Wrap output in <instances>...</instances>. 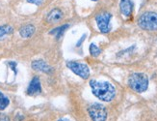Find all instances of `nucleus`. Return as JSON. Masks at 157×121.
<instances>
[{
	"label": "nucleus",
	"instance_id": "dca6fc26",
	"mask_svg": "<svg viewBox=\"0 0 157 121\" xmlns=\"http://www.w3.org/2000/svg\"><path fill=\"white\" fill-rule=\"evenodd\" d=\"M0 121H10V117L4 113H0Z\"/></svg>",
	"mask_w": 157,
	"mask_h": 121
},
{
	"label": "nucleus",
	"instance_id": "20e7f679",
	"mask_svg": "<svg viewBox=\"0 0 157 121\" xmlns=\"http://www.w3.org/2000/svg\"><path fill=\"white\" fill-rule=\"evenodd\" d=\"M67 66L71 71H72L75 75L83 79H87L90 77V69L84 63H80L77 61H67Z\"/></svg>",
	"mask_w": 157,
	"mask_h": 121
},
{
	"label": "nucleus",
	"instance_id": "423d86ee",
	"mask_svg": "<svg viewBox=\"0 0 157 121\" xmlns=\"http://www.w3.org/2000/svg\"><path fill=\"white\" fill-rule=\"evenodd\" d=\"M111 18L112 15L110 13H106V12L99 13L95 17V22H97L98 27L101 33H108L111 30V24H110Z\"/></svg>",
	"mask_w": 157,
	"mask_h": 121
},
{
	"label": "nucleus",
	"instance_id": "f257e3e1",
	"mask_svg": "<svg viewBox=\"0 0 157 121\" xmlns=\"http://www.w3.org/2000/svg\"><path fill=\"white\" fill-rule=\"evenodd\" d=\"M90 86L93 94L103 102H110L116 96L115 87L107 82H98V80H90Z\"/></svg>",
	"mask_w": 157,
	"mask_h": 121
},
{
	"label": "nucleus",
	"instance_id": "aec40b11",
	"mask_svg": "<svg viewBox=\"0 0 157 121\" xmlns=\"http://www.w3.org/2000/svg\"><path fill=\"white\" fill-rule=\"evenodd\" d=\"M58 121H70V120H67V119H59Z\"/></svg>",
	"mask_w": 157,
	"mask_h": 121
},
{
	"label": "nucleus",
	"instance_id": "ddd939ff",
	"mask_svg": "<svg viewBox=\"0 0 157 121\" xmlns=\"http://www.w3.org/2000/svg\"><path fill=\"white\" fill-rule=\"evenodd\" d=\"M10 104V100L3 93L0 92V111H4Z\"/></svg>",
	"mask_w": 157,
	"mask_h": 121
},
{
	"label": "nucleus",
	"instance_id": "1a4fd4ad",
	"mask_svg": "<svg viewBox=\"0 0 157 121\" xmlns=\"http://www.w3.org/2000/svg\"><path fill=\"white\" fill-rule=\"evenodd\" d=\"M63 18V12L58 8L51 10L46 16V22L48 23H57Z\"/></svg>",
	"mask_w": 157,
	"mask_h": 121
},
{
	"label": "nucleus",
	"instance_id": "0eeeda50",
	"mask_svg": "<svg viewBox=\"0 0 157 121\" xmlns=\"http://www.w3.org/2000/svg\"><path fill=\"white\" fill-rule=\"evenodd\" d=\"M42 92V84H40V80L38 77H34L27 87V94L30 96L37 95Z\"/></svg>",
	"mask_w": 157,
	"mask_h": 121
},
{
	"label": "nucleus",
	"instance_id": "f03ea898",
	"mask_svg": "<svg viewBox=\"0 0 157 121\" xmlns=\"http://www.w3.org/2000/svg\"><path fill=\"white\" fill-rule=\"evenodd\" d=\"M128 85L134 91L143 93L148 87V78L143 73H134L128 79Z\"/></svg>",
	"mask_w": 157,
	"mask_h": 121
},
{
	"label": "nucleus",
	"instance_id": "6ab92c4d",
	"mask_svg": "<svg viewBox=\"0 0 157 121\" xmlns=\"http://www.w3.org/2000/svg\"><path fill=\"white\" fill-rule=\"evenodd\" d=\"M9 65L12 67V70H13V71H15V72L17 73V71H16V65H17V64H16L15 62H10Z\"/></svg>",
	"mask_w": 157,
	"mask_h": 121
},
{
	"label": "nucleus",
	"instance_id": "f3484780",
	"mask_svg": "<svg viewBox=\"0 0 157 121\" xmlns=\"http://www.w3.org/2000/svg\"><path fill=\"white\" fill-rule=\"evenodd\" d=\"M44 0H27V2H29V3H32V4H35V5H40L43 3Z\"/></svg>",
	"mask_w": 157,
	"mask_h": 121
},
{
	"label": "nucleus",
	"instance_id": "f8f14e48",
	"mask_svg": "<svg viewBox=\"0 0 157 121\" xmlns=\"http://www.w3.org/2000/svg\"><path fill=\"white\" fill-rule=\"evenodd\" d=\"M67 27H69V24H65V25L60 26V27L55 28L54 30L50 31L49 33H50V34H52V35H55V36H56V38H57V39H59V38L62 37V35L64 34V32L66 31V29H67Z\"/></svg>",
	"mask_w": 157,
	"mask_h": 121
},
{
	"label": "nucleus",
	"instance_id": "4468645a",
	"mask_svg": "<svg viewBox=\"0 0 157 121\" xmlns=\"http://www.w3.org/2000/svg\"><path fill=\"white\" fill-rule=\"evenodd\" d=\"M13 31V27L10 25H2L0 26V39L2 37H4L5 35H8L11 34V33Z\"/></svg>",
	"mask_w": 157,
	"mask_h": 121
},
{
	"label": "nucleus",
	"instance_id": "7ed1b4c3",
	"mask_svg": "<svg viewBox=\"0 0 157 121\" xmlns=\"http://www.w3.org/2000/svg\"><path fill=\"white\" fill-rule=\"evenodd\" d=\"M138 25L144 30H157V13L146 12L142 14L138 18Z\"/></svg>",
	"mask_w": 157,
	"mask_h": 121
},
{
	"label": "nucleus",
	"instance_id": "9d476101",
	"mask_svg": "<svg viewBox=\"0 0 157 121\" xmlns=\"http://www.w3.org/2000/svg\"><path fill=\"white\" fill-rule=\"evenodd\" d=\"M120 9L121 14L125 16V17H129L132 13V9H133V4L131 2V0H121L120 3Z\"/></svg>",
	"mask_w": 157,
	"mask_h": 121
},
{
	"label": "nucleus",
	"instance_id": "6e6552de",
	"mask_svg": "<svg viewBox=\"0 0 157 121\" xmlns=\"http://www.w3.org/2000/svg\"><path fill=\"white\" fill-rule=\"evenodd\" d=\"M31 66L34 70L39 71V72H43V73H46V74H50L52 72L51 67L43 59L34 60L31 64Z\"/></svg>",
	"mask_w": 157,
	"mask_h": 121
},
{
	"label": "nucleus",
	"instance_id": "a211bd4d",
	"mask_svg": "<svg viewBox=\"0 0 157 121\" xmlns=\"http://www.w3.org/2000/svg\"><path fill=\"white\" fill-rule=\"evenodd\" d=\"M24 120V116L22 114H17L15 116V121H23Z\"/></svg>",
	"mask_w": 157,
	"mask_h": 121
},
{
	"label": "nucleus",
	"instance_id": "9b49d317",
	"mask_svg": "<svg viewBox=\"0 0 157 121\" xmlns=\"http://www.w3.org/2000/svg\"><path fill=\"white\" fill-rule=\"evenodd\" d=\"M35 31L36 28L33 24H26L19 29V34L22 38H30L34 35Z\"/></svg>",
	"mask_w": 157,
	"mask_h": 121
},
{
	"label": "nucleus",
	"instance_id": "412c9836",
	"mask_svg": "<svg viewBox=\"0 0 157 121\" xmlns=\"http://www.w3.org/2000/svg\"><path fill=\"white\" fill-rule=\"evenodd\" d=\"M92 1H98V0H92Z\"/></svg>",
	"mask_w": 157,
	"mask_h": 121
},
{
	"label": "nucleus",
	"instance_id": "39448f33",
	"mask_svg": "<svg viewBox=\"0 0 157 121\" xmlns=\"http://www.w3.org/2000/svg\"><path fill=\"white\" fill-rule=\"evenodd\" d=\"M89 114L93 121H105L107 118V111L104 106L100 104H93L89 107Z\"/></svg>",
	"mask_w": 157,
	"mask_h": 121
},
{
	"label": "nucleus",
	"instance_id": "2eb2a0df",
	"mask_svg": "<svg viewBox=\"0 0 157 121\" xmlns=\"http://www.w3.org/2000/svg\"><path fill=\"white\" fill-rule=\"evenodd\" d=\"M89 50H90V53L91 55L94 56V57H98L100 52H101V50L98 48V46H95L94 44H91L90 45V48H89Z\"/></svg>",
	"mask_w": 157,
	"mask_h": 121
}]
</instances>
